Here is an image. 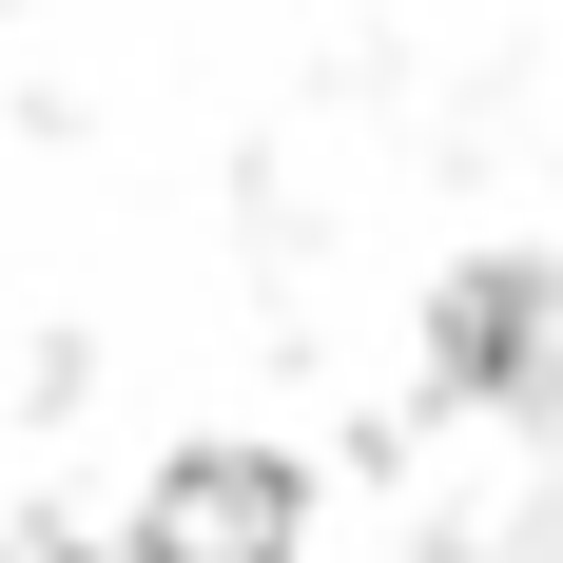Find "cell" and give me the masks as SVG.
I'll return each instance as SVG.
<instances>
[{
    "instance_id": "6da1fadb",
    "label": "cell",
    "mask_w": 563,
    "mask_h": 563,
    "mask_svg": "<svg viewBox=\"0 0 563 563\" xmlns=\"http://www.w3.org/2000/svg\"><path fill=\"white\" fill-rule=\"evenodd\" d=\"M273 544H291V466L214 448V466H175V486H156V563H273Z\"/></svg>"
}]
</instances>
